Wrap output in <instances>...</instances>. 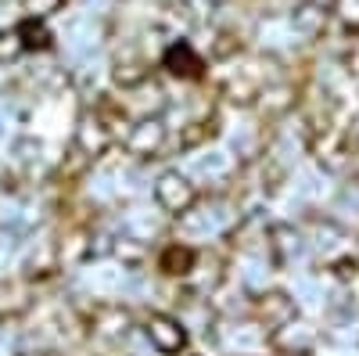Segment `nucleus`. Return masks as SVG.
Instances as JSON below:
<instances>
[{
	"label": "nucleus",
	"instance_id": "2",
	"mask_svg": "<svg viewBox=\"0 0 359 356\" xmlns=\"http://www.w3.org/2000/svg\"><path fill=\"white\" fill-rule=\"evenodd\" d=\"M115 140V133L108 130V123L94 112V115H83L79 126H76V147L86 155V159H97L108 152V144Z\"/></svg>",
	"mask_w": 359,
	"mask_h": 356
},
{
	"label": "nucleus",
	"instance_id": "7",
	"mask_svg": "<svg viewBox=\"0 0 359 356\" xmlns=\"http://www.w3.org/2000/svg\"><path fill=\"white\" fill-rule=\"evenodd\" d=\"M158 266H162V274H169V277H184V274L194 270V249H187V245H169V249L162 252Z\"/></svg>",
	"mask_w": 359,
	"mask_h": 356
},
{
	"label": "nucleus",
	"instance_id": "6",
	"mask_svg": "<svg viewBox=\"0 0 359 356\" xmlns=\"http://www.w3.org/2000/svg\"><path fill=\"white\" fill-rule=\"evenodd\" d=\"M259 317L269 324V331H280V328H287V324L294 320V306H291L287 295L273 291V295H262V303H259Z\"/></svg>",
	"mask_w": 359,
	"mask_h": 356
},
{
	"label": "nucleus",
	"instance_id": "3",
	"mask_svg": "<svg viewBox=\"0 0 359 356\" xmlns=\"http://www.w3.org/2000/svg\"><path fill=\"white\" fill-rule=\"evenodd\" d=\"M162 144H165V126H162V119H140V123L130 126V133H126L130 155H140V159L158 155Z\"/></svg>",
	"mask_w": 359,
	"mask_h": 356
},
{
	"label": "nucleus",
	"instance_id": "4",
	"mask_svg": "<svg viewBox=\"0 0 359 356\" xmlns=\"http://www.w3.org/2000/svg\"><path fill=\"white\" fill-rule=\"evenodd\" d=\"M147 338L155 342V349L158 352H165V356H172V352H180L187 345V331H184V324L180 320H172V317H165V313H155L151 320H147Z\"/></svg>",
	"mask_w": 359,
	"mask_h": 356
},
{
	"label": "nucleus",
	"instance_id": "10",
	"mask_svg": "<svg viewBox=\"0 0 359 356\" xmlns=\"http://www.w3.org/2000/svg\"><path fill=\"white\" fill-rule=\"evenodd\" d=\"M65 0H22V11H29V18H47L54 11H62Z\"/></svg>",
	"mask_w": 359,
	"mask_h": 356
},
{
	"label": "nucleus",
	"instance_id": "12",
	"mask_svg": "<svg viewBox=\"0 0 359 356\" xmlns=\"http://www.w3.org/2000/svg\"><path fill=\"white\" fill-rule=\"evenodd\" d=\"M306 4H309V8H316V11H331V8L338 4V0H306Z\"/></svg>",
	"mask_w": 359,
	"mask_h": 356
},
{
	"label": "nucleus",
	"instance_id": "9",
	"mask_svg": "<svg viewBox=\"0 0 359 356\" xmlns=\"http://www.w3.org/2000/svg\"><path fill=\"white\" fill-rule=\"evenodd\" d=\"M216 133V119H205V123H191V130L180 133V147H194L201 144L205 137H212Z\"/></svg>",
	"mask_w": 359,
	"mask_h": 356
},
{
	"label": "nucleus",
	"instance_id": "8",
	"mask_svg": "<svg viewBox=\"0 0 359 356\" xmlns=\"http://www.w3.org/2000/svg\"><path fill=\"white\" fill-rule=\"evenodd\" d=\"M15 29H18L25 51H47V47H50V33H47L36 18H25V22H18Z\"/></svg>",
	"mask_w": 359,
	"mask_h": 356
},
{
	"label": "nucleus",
	"instance_id": "1",
	"mask_svg": "<svg viewBox=\"0 0 359 356\" xmlns=\"http://www.w3.org/2000/svg\"><path fill=\"white\" fill-rule=\"evenodd\" d=\"M198 191L194 184L187 180V176H180V173H162L158 176V184H155V202L162 205L165 213L180 216V213H187L191 205H194Z\"/></svg>",
	"mask_w": 359,
	"mask_h": 356
},
{
	"label": "nucleus",
	"instance_id": "5",
	"mask_svg": "<svg viewBox=\"0 0 359 356\" xmlns=\"http://www.w3.org/2000/svg\"><path fill=\"white\" fill-rule=\"evenodd\" d=\"M162 69H165L169 76H180V79H198L201 69H205V62L198 58V51H194L191 44H172V47L162 54Z\"/></svg>",
	"mask_w": 359,
	"mask_h": 356
},
{
	"label": "nucleus",
	"instance_id": "11",
	"mask_svg": "<svg viewBox=\"0 0 359 356\" xmlns=\"http://www.w3.org/2000/svg\"><path fill=\"white\" fill-rule=\"evenodd\" d=\"M25 51L18 29H11V33H0V62H11V58H18Z\"/></svg>",
	"mask_w": 359,
	"mask_h": 356
}]
</instances>
